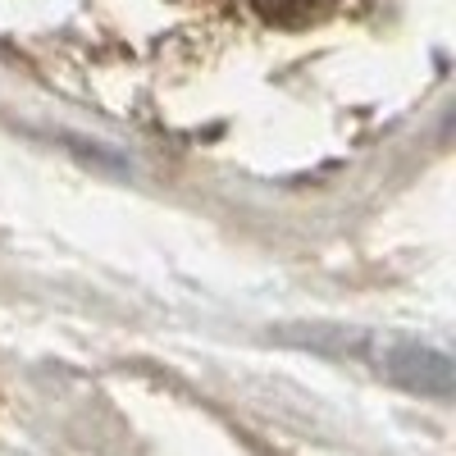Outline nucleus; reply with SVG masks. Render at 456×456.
I'll use <instances>...</instances> for the list:
<instances>
[{
    "mask_svg": "<svg viewBox=\"0 0 456 456\" xmlns=\"http://www.w3.org/2000/svg\"><path fill=\"white\" fill-rule=\"evenodd\" d=\"M379 370L397 384H406L411 393L425 397H452V361L443 352H429L420 342H393V347L379 356Z\"/></svg>",
    "mask_w": 456,
    "mask_h": 456,
    "instance_id": "nucleus-1",
    "label": "nucleus"
},
{
    "mask_svg": "<svg viewBox=\"0 0 456 456\" xmlns=\"http://www.w3.org/2000/svg\"><path fill=\"white\" fill-rule=\"evenodd\" d=\"M251 5L274 28H311L333 10V0H251Z\"/></svg>",
    "mask_w": 456,
    "mask_h": 456,
    "instance_id": "nucleus-2",
    "label": "nucleus"
}]
</instances>
